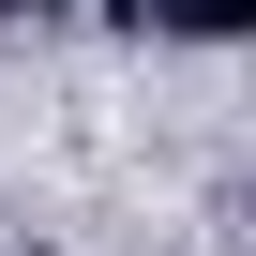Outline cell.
<instances>
[{"mask_svg": "<svg viewBox=\"0 0 256 256\" xmlns=\"http://www.w3.org/2000/svg\"><path fill=\"white\" fill-rule=\"evenodd\" d=\"M46 16H90V0H46Z\"/></svg>", "mask_w": 256, "mask_h": 256, "instance_id": "obj_2", "label": "cell"}, {"mask_svg": "<svg viewBox=\"0 0 256 256\" xmlns=\"http://www.w3.org/2000/svg\"><path fill=\"white\" fill-rule=\"evenodd\" d=\"M120 16L166 46H256V0H120Z\"/></svg>", "mask_w": 256, "mask_h": 256, "instance_id": "obj_1", "label": "cell"}, {"mask_svg": "<svg viewBox=\"0 0 256 256\" xmlns=\"http://www.w3.org/2000/svg\"><path fill=\"white\" fill-rule=\"evenodd\" d=\"M30 256H46V241H30Z\"/></svg>", "mask_w": 256, "mask_h": 256, "instance_id": "obj_3", "label": "cell"}]
</instances>
